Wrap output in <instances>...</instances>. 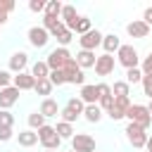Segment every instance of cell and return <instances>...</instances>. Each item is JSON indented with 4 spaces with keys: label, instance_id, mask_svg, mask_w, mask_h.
Wrapping results in <instances>:
<instances>
[{
    "label": "cell",
    "instance_id": "obj_12",
    "mask_svg": "<svg viewBox=\"0 0 152 152\" xmlns=\"http://www.w3.org/2000/svg\"><path fill=\"white\" fill-rule=\"evenodd\" d=\"M26 66H28V55H26L24 50H17V52L10 57V71L17 76V74L26 71Z\"/></svg>",
    "mask_w": 152,
    "mask_h": 152
},
{
    "label": "cell",
    "instance_id": "obj_19",
    "mask_svg": "<svg viewBox=\"0 0 152 152\" xmlns=\"http://www.w3.org/2000/svg\"><path fill=\"white\" fill-rule=\"evenodd\" d=\"M102 116H104V112L100 109V104H86V109H83V119H86L88 124H97Z\"/></svg>",
    "mask_w": 152,
    "mask_h": 152
},
{
    "label": "cell",
    "instance_id": "obj_22",
    "mask_svg": "<svg viewBox=\"0 0 152 152\" xmlns=\"http://www.w3.org/2000/svg\"><path fill=\"white\" fill-rule=\"evenodd\" d=\"M55 131H57V135H59L62 140H71V138L76 135V131H74V124H66V121H57Z\"/></svg>",
    "mask_w": 152,
    "mask_h": 152
},
{
    "label": "cell",
    "instance_id": "obj_44",
    "mask_svg": "<svg viewBox=\"0 0 152 152\" xmlns=\"http://www.w3.org/2000/svg\"><path fill=\"white\" fill-rule=\"evenodd\" d=\"M7 21H10V14L7 12H0V26H5Z\"/></svg>",
    "mask_w": 152,
    "mask_h": 152
},
{
    "label": "cell",
    "instance_id": "obj_23",
    "mask_svg": "<svg viewBox=\"0 0 152 152\" xmlns=\"http://www.w3.org/2000/svg\"><path fill=\"white\" fill-rule=\"evenodd\" d=\"M88 31H93V21H90V17H78L74 33H76V36H86Z\"/></svg>",
    "mask_w": 152,
    "mask_h": 152
},
{
    "label": "cell",
    "instance_id": "obj_13",
    "mask_svg": "<svg viewBox=\"0 0 152 152\" xmlns=\"http://www.w3.org/2000/svg\"><path fill=\"white\" fill-rule=\"evenodd\" d=\"M38 112H40V114H43L45 119H55V116H59L62 107L57 104V100H52V97H43V102H40Z\"/></svg>",
    "mask_w": 152,
    "mask_h": 152
},
{
    "label": "cell",
    "instance_id": "obj_34",
    "mask_svg": "<svg viewBox=\"0 0 152 152\" xmlns=\"http://www.w3.org/2000/svg\"><path fill=\"white\" fill-rule=\"evenodd\" d=\"M140 71H142V76H152V52H147V55L142 57V62H140Z\"/></svg>",
    "mask_w": 152,
    "mask_h": 152
},
{
    "label": "cell",
    "instance_id": "obj_9",
    "mask_svg": "<svg viewBox=\"0 0 152 152\" xmlns=\"http://www.w3.org/2000/svg\"><path fill=\"white\" fill-rule=\"evenodd\" d=\"M26 38H28V43H31L33 48H45V45L50 43V33H48L43 26H31L28 33H26Z\"/></svg>",
    "mask_w": 152,
    "mask_h": 152
},
{
    "label": "cell",
    "instance_id": "obj_28",
    "mask_svg": "<svg viewBox=\"0 0 152 152\" xmlns=\"http://www.w3.org/2000/svg\"><path fill=\"white\" fill-rule=\"evenodd\" d=\"M128 86H133V83H142V71H140V66H135V69H126V78H124Z\"/></svg>",
    "mask_w": 152,
    "mask_h": 152
},
{
    "label": "cell",
    "instance_id": "obj_37",
    "mask_svg": "<svg viewBox=\"0 0 152 152\" xmlns=\"http://www.w3.org/2000/svg\"><path fill=\"white\" fill-rule=\"evenodd\" d=\"M12 81H14L12 71H5V69H0V90H2V88H7V86H12Z\"/></svg>",
    "mask_w": 152,
    "mask_h": 152
},
{
    "label": "cell",
    "instance_id": "obj_40",
    "mask_svg": "<svg viewBox=\"0 0 152 152\" xmlns=\"http://www.w3.org/2000/svg\"><path fill=\"white\" fill-rule=\"evenodd\" d=\"M14 0H0V12H7V14H12L14 12Z\"/></svg>",
    "mask_w": 152,
    "mask_h": 152
},
{
    "label": "cell",
    "instance_id": "obj_17",
    "mask_svg": "<svg viewBox=\"0 0 152 152\" xmlns=\"http://www.w3.org/2000/svg\"><path fill=\"white\" fill-rule=\"evenodd\" d=\"M95 62H97L95 52H90V50H78L76 52V64L81 69H95Z\"/></svg>",
    "mask_w": 152,
    "mask_h": 152
},
{
    "label": "cell",
    "instance_id": "obj_11",
    "mask_svg": "<svg viewBox=\"0 0 152 152\" xmlns=\"http://www.w3.org/2000/svg\"><path fill=\"white\" fill-rule=\"evenodd\" d=\"M150 31H152V28H150L142 19H133V21L126 24V33H128L131 38H147Z\"/></svg>",
    "mask_w": 152,
    "mask_h": 152
},
{
    "label": "cell",
    "instance_id": "obj_1",
    "mask_svg": "<svg viewBox=\"0 0 152 152\" xmlns=\"http://www.w3.org/2000/svg\"><path fill=\"white\" fill-rule=\"evenodd\" d=\"M126 119H128V124H138V126H142L145 131L152 126V114H150V109H147V104H131L128 107V112H126Z\"/></svg>",
    "mask_w": 152,
    "mask_h": 152
},
{
    "label": "cell",
    "instance_id": "obj_2",
    "mask_svg": "<svg viewBox=\"0 0 152 152\" xmlns=\"http://www.w3.org/2000/svg\"><path fill=\"white\" fill-rule=\"evenodd\" d=\"M124 133H126V140L135 147V150H142L145 145H147V131L142 128V126H138V124H126V128H124Z\"/></svg>",
    "mask_w": 152,
    "mask_h": 152
},
{
    "label": "cell",
    "instance_id": "obj_31",
    "mask_svg": "<svg viewBox=\"0 0 152 152\" xmlns=\"http://www.w3.org/2000/svg\"><path fill=\"white\" fill-rule=\"evenodd\" d=\"M66 107H69V109H74V112H78V114L83 116V109H86V104H83V100H81L78 95H76V97H69V100H66Z\"/></svg>",
    "mask_w": 152,
    "mask_h": 152
},
{
    "label": "cell",
    "instance_id": "obj_20",
    "mask_svg": "<svg viewBox=\"0 0 152 152\" xmlns=\"http://www.w3.org/2000/svg\"><path fill=\"white\" fill-rule=\"evenodd\" d=\"M31 76H33L36 81H40V78H48V76H50V66H48V62H45V59H40V62H33V64H31Z\"/></svg>",
    "mask_w": 152,
    "mask_h": 152
},
{
    "label": "cell",
    "instance_id": "obj_29",
    "mask_svg": "<svg viewBox=\"0 0 152 152\" xmlns=\"http://www.w3.org/2000/svg\"><path fill=\"white\" fill-rule=\"evenodd\" d=\"M76 119H81V114L78 112H74V109H69L66 104L62 107V112H59V121H66V124H74Z\"/></svg>",
    "mask_w": 152,
    "mask_h": 152
},
{
    "label": "cell",
    "instance_id": "obj_5",
    "mask_svg": "<svg viewBox=\"0 0 152 152\" xmlns=\"http://www.w3.org/2000/svg\"><path fill=\"white\" fill-rule=\"evenodd\" d=\"M69 59H71V52H69L66 48H55V50H50V55L45 57L50 71H59V69H64V64H66Z\"/></svg>",
    "mask_w": 152,
    "mask_h": 152
},
{
    "label": "cell",
    "instance_id": "obj_47",
    "mask_svg": "<svg viewBox=\"0 0 152 152\" xmlns=\"http://www.w3.org/2000/svg\"><path fill=\"white\" fill-rule=\"evenodd\" d=\"M45 152H57V150H45Z\"/></svg>",
    "mask_w": 152,
    "mask_h": 152
},
{
    "label": "cell",
    "instance_id": "obj_35",
    "mask_svg": "<svg viewBox=\"0 0 152 152\" xmlns=\"http://www.w3.org/2000/svg\"><path fill=\"white\" fill-rule=\"evenodd\" d=\"M48 78H50V83H52V86H64V83H66V76H64V71H62V69H59V71H50V76H48Z\"/></svg>",
    "mask_w": 152,
    "mask_h": 152
},
{
    "label": "cell",
    "instance_id": "obj_26",
    "mask_svg": "<svg viewBox=\"0 0 152 152\" xmlns=\"http://www.w3.org/2000/svg\"><path fill=\"white\" fill-rule=\"evenodd\" d=\"M62 7H64V5H62L59 0H48L43 14H48V17H59V14H62Z\"/></svg>",
    "mask_w": 152,
    "mask_h": 152
},
{
    "label": "cell",
    "instance_id": "obj_3",
    "mask_svg": "<svg viewBox=\"0 0 152 152\" xmlns=\"http://www.w3.org/2000/svg\"><path fill=\"white\" fill-rule=\"evenodd\" d=\"M38 133V142L43 145V150H59V145H62V138L57 135V131H55V126H50V124H45L40 131H36Z\"/></svg>",
    "mask_w": 152,
    "mask_h": 152
},
{
    "label": "cell",
    "instance_id": "obj_42",
    "mask_svg": "<svg viewBox=\"0 0 152 152\" xmlns=\"http://www.w3.org/2000/svg\"><path fill=\"white\" fill-rule=\"evenodd\" d=\"M97 93H100V97L112 95V86H109V83H97Z\"/></svg>",
    "mask_w": 152,
    "mask_h": 152
},
{
    "label": "cell",
    "instance_id": "obj_41",
    "mask_svg": "<svg viewBox=\"0 0 152 152\" xmlns=\"http://www.w3.org/2000/svg\"><path fill=\"white\" fill-rule=\"evenodd\" d=\"M14 138V131L12 128H0V142H7Z\"/></svg>",
    "mask_w": 152,
    "mask_h": 152
},
{
    "label": "cell",
    "instance_id": "obj_32",
    "mask_svg": "<svg viewBox=\"0 0 152 152\" xmlns=\"http://www.w3.org/2000/svg\"><path fill=\"white\" fill-rule=\"evenodd\" d=\"M12 126H14V116H12V112L0 109V128H12Z\"/></svg>",
    "mask_w": 152,
    "mask_h": 152
},
{
    "label": "cell",
    "instance_id": "obj_25",
    "mask_svg": "<svg viewBox=\"0 0 152 152\" xmlns=\"http://www.w3.org/2000/svg\"><path fill=\"white\" fill-rule=\"evenodd\" d=\"M52 83H50V78H40V81H36V88H33V93H38V95H43V97H48L50 93H52Z\"/></svg>",
    "mask_w": 152,
    "mask_h": 152
},
{
    "label": "cell",
    "instance_id": "obj_45",
    "mask_svg": "<svg viewBox=\"0 0 152 152\" xmlns=\"http://www.w3.org/2000/svg\"><path fill=\"white\" fill-rule=\"evenodd\" d=\"M145 150H147V152H152V135L147 138V145H145Z\"/></svg>",
    "mask_w": 152,
    "mask_h": 152
},
{
    "label": "cell",
    "instance_id": "obj_30",
    "mask_svg": "<svg viewBox=\"0 0 152 152\" xmlns=\"http://www.w3.org/2000/svg\"><path fill=\"white\" fill-rule=\"evenodd\" d=\"M66 83H74V86H81V88H83V86H86V74H83V69H76V71L66 78Z\"/></svg>",
    "mask_w": 152,
    "mask_h": 152
},
{
    "label": "cell",
    "instance_id": "obj_36",
    "mask_svg": "<svg viewBox=\"0 0 152 152\" xmlns=\"http://www.w3.org/2000/svg\"><path fill=\"white\" fill-rule=\"evenodd\" d=\"M131 104H133V102H131V97H114V107H116V109H121L124 114L128 112V107H131Z\"/></svg>",
    "mask_w": 152,
    "mask_h": 152
},
{
    "label": "cell",
    "instance_id": "obj_14",
    "mask_svg": "<svg viewBox=\"0 0 152 152\" xmlns=\"http://www.w3.org/2000/svg\"><path fill=\"white\" fill-rule=\"evenodd\" d=\"M78 17H81V14L76 12V7H74V5H64V7H62V14H59V19L64 21V26H66L69 31H74V28H76V21H78Z\"/></svg>",
    "mask_w": 152,
    "mask_h": 152
},
{
    "label": "cell",
    "instance_id": "obj_7",
    "mask_svg": "<svg viewBox=\"0 0 152 152\" xmlns=\"http://www.w3.org/2000/svg\"><path fill=\"white\" fill-rule=\"evenodd\" d=\"M102 38H104V33H100L97 28H93V31H88L86 36H78V45H81V50L95 52V48L102 45Z\"/></svg>",
    "mask_w": 152,
    "mask_h": 152
},
{
    "label": "cell",
    "instance_id": "obj_24",
    "mask_svg": "<svg viewBox=\"0 0 152 152\" xmlns=\"http://www.w3.org/2000/svg\"><path fill=\"white\" fill-rule=\"evenodd\" d=\"M112 95H114V97H128V95H131V86H128L126 81H114Z\"/></svg>",
    "mask_w": 152,
    "mask_h": 152
},
{
    "label": "cell",
    "instance_id": "obj_10",
    "mask_svg": "<svg viewBox=\"0 0 152 152\" xmlns=\"http://www.w3.org/2000/svg\"><path fill=\"white\" fill-rule=\"evenodd\" d=\"M114 66H116V59L112 55H107V52L97 55V62H95V74L97 76H109L114 71Z\"/></svg>",
    "mask_w": 152,
    "mask_h": 152
},
{
    "label": "cell",
    "instance_id": "obj_39",
    "mask_svg": "<svg viewBox=\"0 0 152 152\" xmlns=\"http://www.w3.org/2000/svg\"><path fill=\"white\" fill-rule=\"evenodd\" d=\"M142 95H147L150 100H152V76H142Z\"/></svg>",
    "mask_w": 152,
    "mask_h": 152
},
{
    "label": "cell",
    "instance_id": "obj_48",
    "mask_svg": "<svg viewBox=\"0 0 152 152\" xmlns=\"http://www.w3.org/2000/svg\"><path fill=\"white\" fill-rule=\"evenodd\" d=\"M69 152H74V150H69Z\"/></svg>",
    "mask_w": 152,
    "mask_h": 152
},
{
    "label": "cell",
    "instance_id": "obj_38",
    "mask_svg": "<svg viewBox=\"0 0 152 152\" xmlns=\"http://www.w3.org/2000/svg\"><path fill=\"white\" fill-rule=\"evenodd\" d=\"M45 2H48V0H28V10L36 12V14H38V12H45Z\"/></svg>",
    "mask_w": 152,
    "mask_h": 152
},
{
    "label": "cell",
    "instance_id": "obj_21",
    "mask_svg": "<svg viewBox=\"0 0 152 152\" xmlns=\"http://www.w3.org/2000/svg\"><path fill=\"white\" fill-rule=\"evenodd\" d=\"M17 142L21 145V147H33L36 142H38V133L36 131H19V135H17Z\"/></svg>",
    "mask_w": 152,
    "mask_h": 152
},
{
    "label": "cell",
    "instance_id": "obj_6",
    "mask_svg": "<svg viewBox=\"0 0 152 152\" xmlns=\"http://www.w3.org/2000/svg\"><path fill=\"white\" fill-rule=\"evenodd\" d=\"M71 150L74 152H97L95 150V138L88 133H76L71 138Z\"/></svg>",
    "mask_w": 152,
    "mask_h": 152
},
{
    "label": "cell",
    "instance_id": "obj_4",
    "mask_svg": "<svg viewBox=\"0 0 152 152\" xmlns=\"http://www.w3.org/2000/svg\"><path fill=\"white\" fill-rule=\"evenodd\" d=\"M116 64H121L124 69H135L140 64V55L133 45H121L116 52Z\"/></svg>",
    "mask_w": 152,
    "mask_h": 152
},
{
    "label": "cell",
    "instance_id": "obj_33",
    "mask_svg": "<svg viewBox=\"0 0 152 152\" xmlns=\"http://www.w3.org/2000/svg\"><path fill=\"white\" fill-rule=\"evenodd\" d=\"M55 40L59 43V48H66V45H69V43L74 40V31H69V28H64V31H62V33H59V36H57Z\"/></svg>",
    "mask_w": 152,
    "mask_h": 152
},
{
    "label": "cell",
    "instance_id": "obj_43",
    "mask_svg": "<svg viewBox=\"0 0 152 152\" xmlns=\"http://www.w3.org/2000/svg\"><path fill=\"white\" fill-rule=\"evenodd\" d=\"M142 21H145V24L152 28V7H147V10L142 12Z\"/></svg>",
    "mask_w": 152,
    "mask_h": 152
},
{
    "label": "cell",
    "instance_id": "obj_16",
    "mask_svg": "<svg viewBox=\"0 0 152 152\" xmlns=\"http://www.w3.org/2000/svg\"><path fill=\"white\" fill-rule=\"evenodd\" d=\"M78 97L83 100V104H97V102H100V93H97V86H93V83H86V86L81 88Z\"/></svg>",
    "mask_w": 152,
    "mask_h": 152
},
{
    "label": "cell",
    "instance_id": "obj_15",
    "mask_svg": "<svg viewBox=\"0 0 152 152\" xmlns=\"http://www.w3.org/2000/svg\"><path fill=\"white\" fill-rule=\"evenodd\" d=\"M12 86L19 88V90H33V88H36V78L31 76V71H21V74L14 76Z\"/></svg>",
    "mask_w": 152,
    "mask_h": 152
},
{
    "label": "cell",
    "instance_id": "obj_8",
    "mask_svg": "<svg viewBox=\"0 0 152 152\" xmlns=\"http://www.w3.org/2000/svg\"><path fill=\"white\" fill-rule=\"evenodd\" d=\"M19 95H21V90L14 88V86L2 88V90H0V109H7V112H10V109L19 102Z\"/></svg>",
    "mask_w": 152,
    "mask_h": 152
},
{
    "label": "cell",
    "instance_id": "obj_18",
    "mask_svg": "<svg viewBox=\"0 0 152 152\" xmlns=\"http://www.w3.org/2000/svg\"><path fill=\"white\" fill-rule=\"evenodd\" d=\"M124 43L119 40V36L116 33H107L104 38H102V48H104V52L107 55H114V52H119V48H121Z\"/></svg>",
    "mask_w": 152,
    "mask_h": 152
},
{
    "label": "cell",
    "instance_id": "obj_27",
    "mask_svg": "<svg viewBox=\"0 0 152 152\" xmlns=\"http://www.w3.org/2000/svg\"><path fill=\"white\" fill-rule=\"evenodd\" d=\"M28 126H31V131H40L45 126V116L40 112H31L28 114Z\"/></svg>",
    "mask_w": 152,
    "mask_h": 152
},
{
    "label": "cell",
    "instance_id": "obj_46",
    "mask_svg": "<svg viewBox=\"0 0 152 152\" xmlns=\"http://www.w3.org/2000/svg\"><path fill=\"white\" fill-rule=\"evenodd\" d=\"M147 109H150V114H152V100H150V104H147Z\"/></svg>",
    "mask_w": 152,
    "mask_h": 152
}]
</instances>
